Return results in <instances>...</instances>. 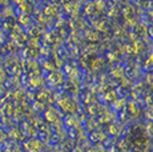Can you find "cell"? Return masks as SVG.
Here are the masks:
<instances>
[]
</instances>
